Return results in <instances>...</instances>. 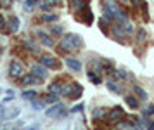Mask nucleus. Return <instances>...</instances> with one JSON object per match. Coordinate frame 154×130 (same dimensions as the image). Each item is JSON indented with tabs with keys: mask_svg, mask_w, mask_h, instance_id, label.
<instances>
[{
	"mask_svg": "<svg viewBox=\"0 0 154 130\" xmlns=\"http://www.w3.org/2000/svg\"><path fill=\"white\" fill-rule=\"evenodd\" d=\"M82 87H80V85H78V83H71L69 87H66V89H63V92L64 94H66V96L69 97V99H78V97L82 96Z\"/></svg>",
	"mask_w": 154,
	"mask_h": 130,
	"instance_id": "obj_1",
	"label": "nucleus"
},
{
	"mask_svg": "<svg viewBox=\"0 0 154 130\" xmlns=\"http://www.w3.org/2000/svg\"><path fill=\"white\" fill-rule=\"evenodd\" d=\"M40 62H42L43 68H57V66H59V62L56 61V57H52V55H49V54H43L42 57H40Z\"/></svg>",
	"mask_w": 154,
	"mask_h": 130,
	"instance_id": "obj_2",
	"label": "nucleus"
},
{
	"mask_svg": "<svg viewBox=\"0 0 154 130\" xmlns=\"http://www.w3.org/2000/svg\"><path fill=\"white\" fill-rule=\"evenodd\" d=\"M66 64H68V68H71L73 71L82 69V62L78 61V59H73V57H68V59H66Z\"/></svg>",
	"mask_w": 154,
	"mask_h": 130,
	"instance_id": "obj_3",
	"label": "nucleus"
},
{
	"mask_svg": "<svg viewBox=\"0 0 154 130\" xmlns=\"http://www.w3.org/2000/svg\"><path fill=\"white\" fill-rule=\"evenodd\" d=\"M23 73V66L19 62H12L11 64V76H21Z\"/></svg>",
	"mask_w": 154,
	"mask_h": 130,
	"instance_id": "obj_4",
	"label": "nucleus"
},
{
	"mask_svg": "<svg viewBox=\"0 0 154 130\" xmlns=\"http://www.w3.org/2000/svg\"><path fill=\"white\" fill-rule=\"evenodd\" d=\"M45 73H47V71H45V68H42V66H33V68H31V75L36 76V78H40V80L45 76Z\"/></svg>",
	"mask_w": 154,
	"mask_h": 130,
	"instance_id": "obj_5",
	"label": "nucleus"
},
{
	"mask_svg": "<svg viewBox=\"0 0 154 130\" xmlns=\"http://www.w3.org/2000/svg\"><path fill=\"white\" fill-rule=\"evenodd\" d=\"M121 115H123L121 108H114V111H111V113H109V120H111V122H116Z\"/></svg>",
	"mask_w": 154,
	"mask_h": 130,
	"instance_id": "obj_6",
	"label": "nucleus"
},
{
	"mask_svg": "<svg viewBox=\"0 0 154 130\" xmlns=\"http://www.w3.org/2000/svg\"><path fill=\"white\" fill-rule=\"evenodd\" d=\"M33 82H40V78H35L33 75L31 76H24V78H23V85H29V83H33Z\"/></svg>",
	"mask_w": 154,
	"mask_h": 130,
	"instance_id": "obj_7",
	"label": "nucleus"
},
{
	"mask_svg": "<svg viewBox=\"0 0 154 130\" xmlns=\"http://www.w3.org/2000/svg\"><path fill=\"white\" fill-rule=\"evenodd\" d=\"M49 90H50V92H57V94H61V92H63V87L56 82V83H52V85L49 87Z\"/></svg>",
	"mask_w": 154,
	"mask_h": 130,
	"instance_id": "obj_8",
	"label": "nucleus"
},
{
	"mask_svg": "<svg viewBox=\"0 0 154 130\" xmlns=\"http://www.w3.org/2000/svg\"><path fill=\"white\" fill-rule=\"evenodd\" d=\"M61 109H63V106H61V104H57V106H54L50 111H47V115H49V116H54V115H57Z\"/></svg>",
	"mask_w": 154,
	"mask_h": 130,
	"instance_id": "obj_9",
	"label": "nucleus"
},
{
	"mask_svg": "<svg viewBox=\"0 0 154 130\" xmlns=\"http://www.w3.org/2000/svg\"><path fill=\"white\" fill-rule=\"evenodd\" d=\"M125 101H126V104L130 106V108H137V101L133 99V97H130V96H126L125 97Z\"/></svg>",
	"mask_w": 154,
	"mask_h": 130,
	"instance_id": "obj_10",
	"label": "nucleus"
},
{
	"mask_svg": "<svg viewBox=\"0 0 154 130\" xmlns=\"http://www.w3.org/2000/svg\"><path fill=\"white\" fill-rule=\"evenodd\" d=\"M38 36H40V40H42L43 43H45V45H52V42H50V38H49V36H47V35H43L42 31L38 33Z\"/></svg>",
	"mask_w": 154,
	"mask_h": 130,
	"instance_id": "obj_11",
	"label": "nucleus"
},
{
	"mask_svg": "<svg viewBox=\"0 0 154 130\" xmlns=\"http://www.w3.org/2000/svg\"><path fill=\"white\" fill-rule=\"evenodd\" d=\"M43 21H47V23H50V21H56L57 19V14H45V16H42Z\"/></svg>",
	"mask_w": 154,
	"mask_h": 130,
	"instance_id": "obj_12",
	"label": "nucleus"
},
{
	"mask_svg": "<svg viewBox=\"0 0 154 130\" xmlns=\"http://www.w3.org/2000/svg\"><path fill=\"white\" fill-rule=\"evenodd\" d=\"M135 92H137V94H139V96H140V99H146V97H147L146 90H142V89H140V87H135Z\"/></svg>",
	"mask_w": 154,
	"mask_h": 130,
	"instance_id": "obj_13",
	"label": "nucleus"
},
{
	"mask_svg": "<svg viewBox=\"0 0 154 130\" xmlns=\"http://www.w3.org/2000/svg\"><path fill=\"white\" fill-rule=\"evenodd\" d=\"M23 97L24 99H33L35 97V92H23Z\"/></svg>",
	"mask_w": 154,
	"mask_h": 130,
	"instance_id": "obj_14",
	"label": "nucleus"
},
{
	"mask_svg": "<svg viewBox=\"0 0 154 130\" xmlns=\"http://www.w3.org/2000/svg\"><path fill=\"white\" fill-rule=\"evenodd\" d=\"M11 24H12V30H17V26H19V21L16 19V17H12V19H11Z\"/></svg>",
	"mask_w": 154,
	"mask_h": 130,
	"instance_id": "obj_15",
	"label": "nucleus"
},
{
	"mask_svg": "<svg viewBox=\"0 0 154 130\" xmlns=\"http://www.w3.org/2000/svg\"><path fill=\"white\" fill-rule=\"evenodd\" d=\"M88 76H90V80H92V82H95V83H100V78H99V76H95L94 73H88Z\"/></svg>",
	"mask_w": 154,
	"mask_h": 130,
	"instance_id": "obj_16",
	"label": "nucleus"
},
{
	"mask_svg": "<svg viewBox=\"0 0 154 130\" xmlns=\"http://www.w3.org/2000/svg\"><path fill=\"white\" fill-rule=\"evenodd\" d=\"M104 111H106V109H95L94 116H95V118H97V116H102V115H104Z\"/></svg>",
	"mask_w": 154,
	"mask_h": 130,
	"instance_id": "obj_17",
	"label": "nucleus"
},
{
	"mask_svg": "<svg viewBox=\"0 0 154 130\" xmlns=\"http://www.w3.org/2000/svg\"><path fill=\"white\" fill-rule=\"evenodd\" d=\"M45 101H47V103H54V101H57V96H47Z\"/></svg>",
	"mask_w": 154,
	"mask_h": 130,
	"instance_id": "obj_18",
	"label": "nucleus"
},
{
	"mask_svg": "<svg viewBox=\"0 0 154 130\" xmlns=\"http://www.w3.org/2000/svg\"><path fill=\"white\" fill-rule=\"evenodd\" d=\"M4 26H5V19H4V17L0 16V28H4Z\"/></svg>",
	"mask_w": 154,
	"mask_h": 130,
	"instance_id": "obj_19",
	"label": "nucleus"
},
{
	"mask_svg": "<svg viewBox=\"0 0 154 130\" xmlns=\"http://www.w3.org/2000/svg\"><path fill=\"white\" fill-rule=\"evenodd\" d=\"M52 33H61V28H59V26L54 28V30H52Z\"/></svg>",
	"mask_w": 154,
	"mask_h": 130,
	"instance_id": "obj_20",
	"label": "nucleus"
},
{
	"mask_svg": "<svg viewBox=\"0 0 154 130\" xmlns=\"http://www.w3.org/2000/svg\"><path fill=\"white\" fill-rule=\"evenodd\" d=\"M140 2H142V0H133V4H135V5H139Z\"/></svg>",
	"mask_w": 154,
	"mask_h": 130,
	"instance_id": "obj_21",
	"label": "nucleus"
},
{
	"mask_svg": "<svg viewBox=\"0 0 154 130\" xmlns=\"http://www.w3.org/2000/svg\"><path fill=\"white\" fill-rule=\"evenodd\" d=\"M149 130H154V123H152V125H151V127H149Z\"/></svg>",
	"mask_w": 154,
	"mask_h": 130,
	"instance_id": "obj_22",
	"label": "nucleus"
},
{
	"mask_svg": "<svg viewBox=\"0 0 154 130\" xmlns=\"http://www.w3.org/2000/svg\"><path fill=\"white\" fill-rule=\"evenodd\" d=\"M121 2H128V0H121Z\"/></svg>",
	"mask_w": 154,
	"mask_h": 130,
	"instance_id": "obj_23",
	"label": "nucleus"
}]
</instances>
